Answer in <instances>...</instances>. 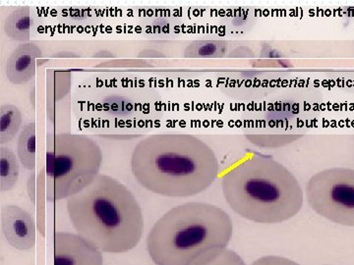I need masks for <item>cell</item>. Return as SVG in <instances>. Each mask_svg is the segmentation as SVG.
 I'll return each instance as SVG.
<instances>
[{
  "instance_id": "6da1fadb",
  "label": "cell",
  "mask_w": 354,
  "mask_h": 265,
  "mask_svg": "<svg viewBox=\"0 0 354 265\" xmlns=\"http://www.w3.org/2000/svg\"><path fill=\"white\" fill-rule=\"evenodd\" d=\"M131 170L137 182L153 194L186 197L215 182L218 161L214 150L193 135L156 134L134 148Z\"/></svg>"
},
{
  "instance_id": "7a4b0ae2",
  "label": "cell",
  "mask_w": 354,
  "mask_h": 265,
  "mask_svg": "<svg viewBox=\"0 0 354 265\" xmlns=\"http://www.w3.org/2000/svg\"><path fill=\"white\" fill-rule=\"evenodd\" d=\"M232 231V221L223 209L188 202L155 223L147 250L156 265H207L227 250Z\"/></svg>"
},
{
  "instance_id": "3957f363",
  "label": "cell",
  "mask_w": 354,
  "mask_h": 265,
  "mask_svg": "<svg viewBox=\"0 0 354 265\" xmlns=\"http://www.w3.org/2000/svg\"><path fill=\"white\" fill-rule=\"evenodd\" d=\"M66 208L77 233L102 253H128L141 241V206L131 190L113 177L100 174L86 189L67 199Z\"/></svg>"
},
{
  "instance_id": "277c9868",
  "label": "cell",
  "mask_w": 354,
  "mask_h": 265,
  "mask_svg": "<svg viewBox=\"0 0 354 265\" xmlns=\"http://www.w3.org/2000/svg\"><path fill=\"white\" fill-rule=\"evenodd\" d=\"M223 197L234 213L247 220L274 224L301 210V186L274 158L254 153L234 165L221 182Z\"/></svg>"
},
{
  "instance_id": "5b68a950",
  "label": "cell",
  "mask_w": 354,
  "mask_h": 265,
  "mask_svg": "<svg viewBox=\"0 0 354 265\" xmlns=\"http://www.w3.org/2000/svg\"><path fill=\"white\" fill-rule=\"evenodd\" d=\"M102 164L101 148L85 135L51 132L46 136V199H68L94 182Z\"/></svg>"
},
{
  "instance_id": "8992f818",
  "label": "cell",
  "mask_w": 354,
  "mask_h": 265,
  "mask_svg": "<svg viewBox=\"0 0 354 265\" xmlns=\"http://www.w3.org/2000/svg\"><path fill=\"white\" fill-rule=\"evenodd\" d=\"M306 197L319 215L354 227V169L335 167L318 172L307 183Z\"/></svg>"
},
{
  "instance_id": "52a82bcc",
  "label": "cell",
  "mask_w": 354,
  "mask_h": 265,
  "mask_svg": "<svg viewBox=\"0 0 354 265\" xmlns=\"http://www.w3.org/2000/svg\"><path fill=\"white\" fill-rule=\"evenodd\" d=\"M55 265H102V253L78 234L55 232L53 237Z\"/></svg>"
},
{
  "instance_id": "ba28073f",
  "label": "cell",
  "mask_w": 354,
  "mask_h": 265,
  "mask_svg": "<svg viewBox=\"0 0 354 265\" xmlns=\"http://www.w3.org/2000/svg\"><path fill=\"white\" fill-rule=\"evenodd\" d=\"M1 230L4 238L18 251L32 250L36 245L37 223L31 213L14 204L2 206Z\"/></svg>"
},
{
  "instance_id": "9c48e42d",
  "label": "cell",
  "mask_w": 354,
  "mask_h": 265,
  "mask_svg": "<svg viewBox=\"0 0 354 265\" xmlns=\"http://www.w3.org/2000/svg\"><path fill=\"white\" fill-rule=\"evenodd\" d=\"M41 50L35 43H21L11 52L6 64V74L14 85H25L36 76L37 60Z\"/></svg>"
},
{
  "instance_id": "30bf717a",
  "label": "cell",
  "mask_w": 354,
  "mask_h": 265,
  "mask_svg": "<svg viewBox=\"0 0 354 265\" xmlns=\"http://www.w3.org/2000/svg\"><path fill=\"white\" fill-rule=\"evenodd\" d=\"M34 20L31 8L21 6L13 10L4 20V32L9 39L21 43H29Z\"/></svg>"
},
{
  "instance_id": "8fae6325",
  "label": "cell",
  "mask_w": 354,
  "mask_h": 265,
  "mask_svg": "<svg viewBox=\"0 0 354 265\" xmlns=\"http://www.w3.org/2000/svg\"><path fill=\"white\" fill-rule=\"evenodd\" d=\"M19 159L17 155L6 146L0 148V190H11L17 185L20 177Z\"/></svg>"
},
{
  "instance_id": "7c38bea8",
  "label": "cell",
  "mask_w": 354,
  "mask_h": 265,
  "mask_svg": "<svg viewBox=\"0 0 354 265\" xmlns=\"http://www.w3.org/2000/svg\"><path fill=\"white\" fill-rule=\"evenodd\" d=\"M20 164L29 171L36 169V123H28L20 132L17 143Z\"/></svg>"
},
{
  "instance_id": "4fadbf2b",
  "label": "cell",
  "mask_w": 354,
  "mask_h": 265,
  "mask_svg": "<svg viewBox=\"0 0 354 265\" xmlns=\"http://www.w3.org/2000/svg\"><path fill=\"white\" fill-rule=\"evenodd\" d=\"M22 112L14 104H2L0 108V145L10 143L22 126Z\"/></svg>"
},
{
  "instance_id": "5bb4252c",
  "label": "cell",
  "mask_w": 354,
  "mask_h": 265,
  "mask_svg": "<svg viewBox=\"0 0 354 265\" xmlns=\"http://www.w3.org/2000/svg\"><path fill=\"white\" fill-rule=\"evenodd\" d=\"M227 41H196L191 43L184 50V57L187 58H220L227 55Z\"/></svg>"
},
{
  "instance_id": "9a60e30c",
  "label": "cell",
  "mask_w": 354,
  "mask_h": 265,
  "mask_svg": "<svg viewBox=\"0 0 354 265\" xmlns=\"http://www.w3.org/2000/svg\"><path fill=\"white\" fill-rule=\"evenodd\" d=\"M71 84L72 78L69 72H50L48 79V97L55 101H62L69 94Z\"/></svg>"
},
{
  "instance_id": "2e32d148",
  "label": "cell",
  "mask_w": 354,
  "mask_h": 265,
  "mask_svg": "<svg viewBox=\"0 0 354 265\" xmlns=\"http://www.w3.org/2000/svg\"><path fill=\"white\" fill-rule=\"evenodd\" d=\"M251 143L255 145L265 146V148H279V146L288 145L292 141H297L301 136H295V135H276V136H246Z\"/></svg>"
},
{
  "instance_id": "e0dca14e",
  "label": "cell",
  "mask_w": 354,
  "mask_h": 265,
  "mask_svg": "<svg viewBox=\"0 0 354 265\" xmlns=\"http://www.w3.org/2000/svg\"><path fill=\"white\" fill-rule=\"evenodd\" d=\"M207 265H246L241 257L234 251L225 250L213 262Z\"/></svg>"
},
{
  "instance_id": "ac0fdd59",
  "label": "cell",
  "mask_w": 354,
  "mask_h": 265,
  "mask_svg": "<svg viewBox=\"0 0 354 265\" xmlns=\"http://www.w3.org/2000/svg\"><path fill=\"white\" fill-rule=\"evenodd\" d=\"M252 265H299L292 260L281 257H264L255 260Z\"/></svg>"
}]
</instances>
